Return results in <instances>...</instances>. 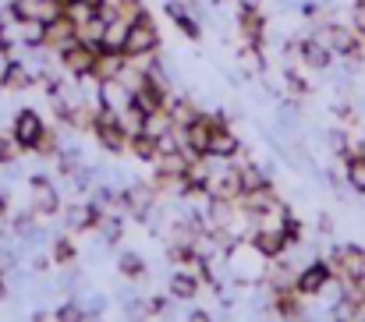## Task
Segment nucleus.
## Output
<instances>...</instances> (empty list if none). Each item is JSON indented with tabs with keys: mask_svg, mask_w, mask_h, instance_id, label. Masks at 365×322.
I'll return each mask as SVG.
<instances>
[{
	"mask_svg": "<svg viewBox=\"0 0 365 322\" xmlns=\"http://www.w3.org/2000/svg\"><path fill=\"white\" fill-rule=\"evenodd\" d=\"M124 53H128L131 61H145V57L160 53V28H156V21L149 18V11H142V14L128 25Z\"/></svg>",
	"mask_w": 365,
	"mask_h": 322,
	"instance_id": "1",
	"label": "nucleus"
},
{
	"mask_svg": "<svg viewBox=\"0 0 365 322\" xmlns=\"http://www.w3.org/2000/svg\"><path fill=\"white\" fill-rule=\"evenodd\" d=\"M93 135H96V142L107 149V152H114V156H121L128 152V128L121 124V113H110V110L96 107L93 110Z\"/></svg>",
	"mask_w": 365,
	"mask_h": 322,
	"instance_id": "2",
	"label": "nucleus"
},
{
	"mask_svg": "<svg viewBox=\"0 0 365 322\" xmlns=\"http://www.w3.org/2000/svg\"><path fill=\"white\" fill-rule=\"evenodd\" d=\"M220 124H227V117H224V113H206V110H202L195 120H188V124L181 128L188 152H192V156H210V138H213V131H217Z\"/></svg>",
	"mask_w": 365,
	"mask_h": 322,
	"instance_id": "3",
	"label": "nucleus"
},
{
	"mask_svg": "<svg viewBox=\"0 0 365 322\" xmlns=\"http://www.w3.org/2000/svg\"><path fill=\"white\" fill-rule=\"evenodd\" d=\"M96 57H100V46H89V43H82V39L68 43V46L57 53L61 68H64L71 78H86V75H93V68H96Z\"/></svg>",
	"mask_w": 365,
	"mask_h": 322,
	"instance_id": "4",
	"label": "nucleus"
},
{
	"mask_svg": "<svg viewBox=\"0 0 365 322\" xmlns=\"http://www.w3.org/2000/svg\"><path fill=\"white\" fill-rule=\"evenodd\" d=\"M337 57H348V61H362V39L355 28H344V25H323L316 32Z\"/></svg>",
	"mask_w": 365,
	"mask_h": 322,
	"instance_id": "5",
	"label": "nucleus"
},
{
	"mask_svg": "<svg viewBox=\"0 0 365 322\" xmlns=\"http://www.w3.org/2000/svg\"><path fill=\"white\" fill-rule=\"evenodd\" d=\"M248 248L259 255V259H280L287 248H291V241H287V234H284V227H255L252 234H248Z\"/></svg>",
	"mask_w": 365,
	"mask_h": 322,
	"instance_id": "6",
	"label": "nucleus"
},
{
	"mask_svg": "<svg viewBox=\"0 0 365 322\" xmlns=\"http://www.w3.org/2000/svg\"><path fill=\"white\" fill-rule=\"evenodd\" d=\"M29 209L36 216H53L61 213V192L53 188V181L50 177H43V174H32L29 177Z\"/></svg>",
	"mask_w": 365,
	"mask_h": 322,
	"instance_id": "7",
	"label": "nucleus"
},
{
	"mask_svg": "<svg viewBox=\"0 0 365 322\" xmlns=\"http://www.w3.org/2000/svg\"><path fill=\"white\" fill-rule=\"evenodd\" d=\"M43 131H46V124H43V117H39L32 107H21L18 113H14L11 135H14V142H18L25 152H32V149H36V142L43 138Z\"/></svg>",
	"mask_w": 365,
	"mask_h": 322,
	"instance_id": "8",
	"label": "nucleus"
},
{
	"mask_svg": "<svg viewBox=\"0 0 365 322\" xmlns=\"http://www.w3.org/2000/svg\"><path fill=\"white\" fill-rule=\"evenodd\" d=\"M131 85L124 78H100L96 82V107L110 110V113H124L131 107Z\"/></svg>",
	"mask_w": 365,
	"mask_h": 322,
	"instance_id": "9",
	"label": "nucleus"
},
{
	"mask_svg": "<svg viewBox=\"0 0 365 322\" xmlns=\"http://www.w3.org/2000/svg\"><path fill=\"white\" fill-rule=\"evenodd\" d=\"M330 280H334V266H327V262H309V266L294 276V291L305 294V298H316V294L327 291Z\"/></svg>",
	"mask_w": 365,
	"mask_h": 322,
	"instance_id": "10",
	"label": "nucleus"
},
{
	"mask_svg": "<svg viewBox=\"0 0 365 322\" xmlns=\"http://www.w3.org/2000/svg\"><path fill=\"white\" fill-rule=\"evenodd\" d=\"M238 28H242L245 46L262 50V39H266V18H262L259 4H242V7H238Z\"/></svg>",
	"mask_w": 365,
	"mask_h": 322,
	"instance_id": "11",
	"label": "nucleus"
},
{
	"mask_svg": "<svg viewBox=\"0 0 365 322\" xmlns=\"http://www.w3.org/2000/svg\"><path fill=\"white\" fill-rule=\"evenodd\" d=\"M298 57H302L305 68H312V71H327L330 61H334V50H330L319 36H305V39H298Z\"/></svg>",
	"mask_w": 365,
	"mask_h": 322,
	"instance_id": "12",
	"label": "nucleus"
},
{
	"mask_svg": "<svg viewBox=\"0 0 365 322\" xmlns=\"http://www.w3.org/2000/svg\"><path fill=\"white\" fill-rule=\"evenodd\" d=\"M153 199H156V188L153 185H131V188L121 192V209L145 223V216L153 209Z\"/></svg>",
	"mask_w": 365,
	"mask_h": 322,
	"instance_id": "13",
	"label": "nucleus"
},
{
	"mask_svg": "<svg viewBox=\"0 0 365 322\" xmlns=\"http://www.w3.org/2000/svg\"><path fill=\"white\" fill-rule=\"evenodd\" d=\"M334 273L341 276V280H355V276H362L365 273V251L359 244H344V248H337L334 251Z\"/></svg>",
	"mask_w": 365,
	"mask_h": 322,
	"instance_id": "14",
	"label": "nucleus"
},
{
	"mask_svg": "<svg viewBox=\"0 0 365 322\" xmlns=\"http://www.w3.org/2000/svg\"><path fill=\"white\" fill-rule=\"evenodd\" d=\"M32 82H36V71H32L25 61H18V57H11V61L4 64V71H0V89L21 93V89H29Z\"/></svg>",
	"mask_w": 365,
	"mask_h": 322,
	"instance_id": "15",
	"label": "nucleus"
},
{
	"mask_svg": "<svg viewBox=\"0 0 365 322\" xmlns=\"http://www.w3.org/2000/svg\"><path fill=\"white\" fill-rule=\"evenodd\" d=\"M238 152H242L238 135L231 131V124H220L213 131V138H210V160H235Z\"/></svg>",
	"mask_w": 365,
	"mask_h": 322,
	"instance_id": "16",
	"label": "nucleus"
},
{
	"mask_svg": "<svg viewBox=\"0 0 365 322\" xmlns=\"http://www.w3.org/2000/svg\"><path fill=\"white\" fill-rule=\"evenodd\" d=\"M163 11H167V18H170V21L188 36V39H202V25L195 21V14H192L181 0H167V7H163Z\"/></svg>",
	"mask_w": 365,
	"mask_h": 322,
	"instance_id": "17",
	"label": "nucleus"
},
{
	"mask_svg": "<svg viewBox=\"0 0 365 322\" xmlns=\"http://www.w3.org/2000/svg\"><path fill=\"white\" fill-rule=\"evenodd\" d=\"M199 276L195 273H188V269H174V276L167 280V294L174 298V301H192L195 294H199Z\"/></svg>",
	"mask_w": 365,
	"mask_h": 322,
	"instance_id": "18",
	"label": "nucleus"
},
{
	"mask_svg": "<svg viewBox=\"0 0 365 322\" xmlns=\"http://www.w3.org/2000/svg\"><path fill=\"white\" fill-rule=\"evenodd\" d=\"M128 152L138 160V163H156V138L149 131H135L128 138Z\"/></svg>",
	"mask_w": 365,
	"mask_h": 322,
	"instance_id": "19",
	"label": "nucleus"
},
{
	"mask_svg": "<svg viewBox=\"0 0 365 322\" xmlns=\"http://www.w3.org/2000/svg\"><path fill=\"white\" fill-rule=\"evenodd\" d=\"M21 50H46V21L39 18L21 21Z\"/></svg>",
	"mask_w": 365,
	"mask_h": 322,
	"instance_id": "20",
	"label": "nucleus"
},
{
	"mask_svg": "<svg viewBox=\"0 0 365 322\" xmlns=\"http://www.w3.org/2000/svg\"><path fill=\"white\" fill-rule=\"evenodd\" d=\"M273 308H277V316H284L287 322H294L298 316H302V305H298V291H294V287L273 291Z\"/></svg>",
	"mask_w": 365,
	"mask_h": 322,
	"instance_id": "21",
	"label": "nucleus"
},
{
	"mask_svg": "<svg viewBox=\"0 0 365 322\" xmlns=\"http://www.w3.org/2000/svg\"><path fill=\"white\" fill-rule=\"evenodd\" d=\"M107 25H110V21L96 11L89 21H82V25H78V39H82V43H89V46H100V43H103V36H107Z\"/></svg>",
	"mask_w": 365,
	"mask_h": 322,
	"instance_id": "22",
	"label": "nucleus"
},
{
	"mask_svg": "<svg viewBox=\"0 0 365 322\" xmlns=\"http://www.w3.org/2000/svg\"><path fill=\"white\" fill-rule=\"evenodd\" d=\"M344 160H348V163H344L348 185H351L359 195H365V152H348Z\"/></svg>",
	"mask_w": 365,
	"mask_h": 322,
	"instance_id": "23",
	"label": "nucleus"
},
{
	"mask_svg": "<svg viewBox=\"0 0 365 322\" xmlns=\"http://www.w3.org/2000/svg\"><path fill=\"white\" fill-rule=\"evenodd\" d=\"M118 269H121V276H128V280H142L145 276V262L135 251H121L118 255Z\"/></svg>",
	"mask_w": 365,
	"mask_h": 322,
	"instance_id": "24",
	"label": "nucleus"
},
{
	"mask_svg": "<svg viewBox=\"0 0 365 322\" xmlns=\"http://www.w3.org/2000/svg\"><path fill=\"white\" fill-rule=\"evenodd\" d=\"M242 185H245V195H248V192L266 188L269 181H266V174L259 170V163H242Z\"/></svg>",
	"mask_w": 365,
	"mask_h": 322,
	"instance_id": "25",
	"label": "nucleus"
},
{
	"mask_svg": "<svg viewBox=\"0 0 365 322\" xmlns=\"http://www.w3.org/2000/svg\"><path fill=\"white\" fill-rule=\"evenodd\" d=\"M32 152H36V156H53V160H57V152H61V135H57L53 128H46V131H43V138L36 142V149H32Z\"/></svg>",
	"mask_w": 365,
	"mask_h": 322,
	"instance_id": "26",
	"label": "nucleus"
},
{
	"mask_svg": "<svg viewBox=\"0 0 365 322\" xmlns=\"http://www.w3.org/2000/svg\"><path fill=\"white\" fill-rule=\"evenodd\" d=\"M75 255H78V251H75L71 237H53V251H50V259H53L57 266H68Z\"/></svg>",
	"mask_w": 365,
	"mask_h": 322,
	"instance_id": "27",
	"label": "nucleus"
},
{
	"mask_svg": "<svg viewBox=\"0 0 365 322\" xmlns=\"http://www.w3.org/2000/svg\"><path fill=\"white\" fill-rule=\"evenodd\" d=\"M96 230H103V241H107V244H114V241H121V234H124L121 216H103V223H100Z\"/></svg>",
	"mask_w": 365,
	"mask_h": 322,
	"instance_id": "28",
	"label": "nucleus"
},
{
	"mask_svg": "<svg viewBox=\"0 0 365 322\" xmlns=\"http://www.w3.org/2000/svg\"><path fill=\"white\" fill-rule=\"evenodd\" d=\"M124 316L131 322H145L153 312H149V298H131L128 305H124Z\"/></svg>",
	"mask_w": 365,
	"mask_h": 322,
	"instance_id": "29",
	"label": "nucleus"
},
{
	"mask_svg": "<svg viewBox=\"0 0 365 322\" xmlns=\"http://www.w3.org/2000/svg\"><path fill=\"white\" fill-rule=\"evenodd\" d=\"M18 152H21V145L14 142V135H0V167H11L18 160Z\"/></svg>",
	"mask_w": 365,
	"mask_h": 322,
	"instance_id": "30",
	"label": "nucleus"
},
{
	"mask_svg": "<svg viewBox=\"0 0 365 322\" xmlns=\"http://www.w3.org/2000/svg\"><path fill=\"white\" fill-rule=\"evenodd\" d=\"M53 316H57V322H86V308L78 301H64Z\"/></svg>",
	"mask_w": 365,
	"mask_h": 322,
	"instance_id": "31",
	"label": "nucleus"
},
{
	"mask_svg": "<svg viewBox=\"0 0 365 322\" xmlns=\"http://www.w3.org/2000/svg\"><path fill=\"white\" fill-rule=\"evenodd\" d=\"M351 28L365 36V0H355V7H351Z\"/></svg>",
	"mask_w": 365,
	"mask_h": 322,
	"instance_id": "32",
	"label": "nucleus"
},
{
	"mask_svg": "<svg viewBox=\"0 0 365 322\" xmlns=\"http://www.w3.org/2000/svg\"><path fill=\"white\" fill-rule=\"evenodd\" d=\"M14 266H18V255H14V251H7V248H0V276L14 273Z\"/></svg>",
	"mask_w": 365,
	"mask_h": 322,
	"instance_id": "33",
	"label": "nucleus"
},
{
	"mask_svg": "<svg viewBox=\"0 0 365 322\" xmlns=\"http://www.w3.org/2000/svg\"><path fill=\"white\" fill-rule=\"evenodd\" d=\"M149 312L153 316H163L167 312V298H149Z\"/></svg>",
	"mask_w": 365,
	"mask_h": 322,
	"instance_id": "34",
	"label": "nucleus"
},
{
	"mask_svg": "<svg viewBox=\"0 0 365 322\" xmlns=\"http://www.w3.org/2000/svg\"><path fill=\"white\" fill-rule=\"evenodd\" d=\"M32 322H57V316H53V312H36Z\"/></svg>",
	"mask_w": 365,
	"mask_h": 322,
	"instance_id": "35",
	"label": "nucleus"
},
{
	"mask_svg": "<svg viewBox=\"0 0 365 322\" xmlns=\"http://www.w3.org/2000/svg\"><path fill=\"white\" fill-rule=\"evenodd\" d=\"M188 322H213V319H210L206 312H192V316H188Z\"/></svg>",
	"mask_w": 365,
	"mask_h": 322,
	"instance_id": "36",
	"label": "nucleus"
},
{
	"mask_svg": "<svg viewBox=\"0 0 365 322\" xmlns=\"http://www.w3.org/2000/svg\"><path fill=\"white\" fill-rule=\"evenodd\" d=\"M82 4H89V7H93V11H100V7H103V4H107V0H82Z\"/></svg>",
	"mask_w": 365,
	"mask_h": 322,
	"instance_id": "37",
	"label": "nucleus"
},
{
	"mask_svg": "<svg viewBox=\"0 0 365 322\" xmlns=\"http://www.w3.org/2000/svg\"><path fill=\"white\" fill-rule=\"evenodd\" d=\"M4 301H7V284L0 280V305H4Z\"/></svg>",
	"mask_w": 365,
	"mask_h": 322,
	"instance_id": "38",
	"label": "nucleus"
},
{
	"mask_svg": "<svg viewBox=\"0 0 365 322\" xmlns=\"http://www.w3.org/2000/svg\"><path fill=\"white\" fill-rule=\"evenodd\" d=\"M4 209H7V199H4V195H0V216H4Z\"/></svg>",
	"mask_w": 365,
	"mask_h": 322,
	"instance_id": "39",
	"label": "nucleus"
}]
</instances>
